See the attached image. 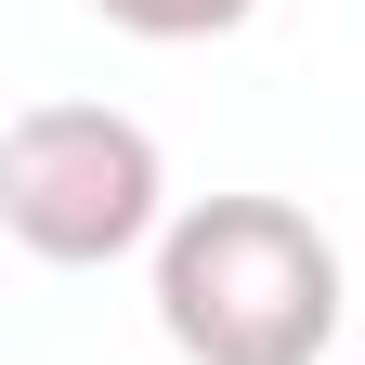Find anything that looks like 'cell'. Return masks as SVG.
<instances>
[{
  "label": "cell",
  "mask_w": 365,
  "mask_h": 365,
  "mask_svg": "<svg viewBox=\"0 0 365 365\" xmlns=\"http://www.w3.org/2000/svg\"><path fill=\"white\" fill-rule=\"evenodd\" d=\"M339 248L287 196H196L157 235V327L182 365H313L339 339Z\"/></svg>",
  "instance_id": "6da1fadb"
},
{
  "label": "cell",
  "mask_w": 365,
  "mask_h": 365,
  "mask_svg": "<svg viewBox=\"0 0 365 365\" xmlns=\"http://www.w3.org/2000/svg\"><path fill=\"white\" fill-rule=\"evenodd\" d=\"M0 222H14L26 261H130L170 235V170H157V130L118 118V105H26L0 130Z\"/></svg>",
  "instance_id": "7a4b0ae2"
},
{
  "label": "cell",
  "mask_w": 365,
  "mask_h": 365,
  "mask_svg": "<svg viewBox=\"0 0 365 365\" xmlns=\"http://www.w3.org/2000/svg\"><path fill=\"white\" fill-rule=\"evenodd\" d=\"M105 26H130V39H222V26H248L261 0H91Z\"/></svg>",
  "instance_id": "3957f363"
}]
</instances>
